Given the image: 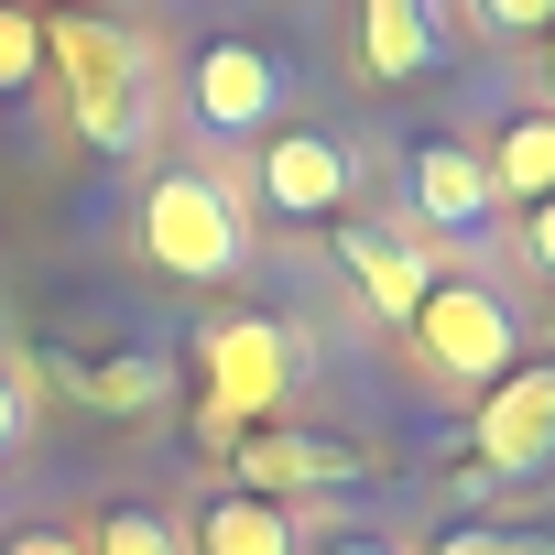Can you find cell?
Listing matches in <instances>:
<instances>
[{
  "mask_svg": "<svg viewBox=\"0 0 555 555\" xmlns=\"http://www.w3.org/2000/svg\"><path fill=\"white\" fill-rule=\"evenodd\" d=\"M479 23H490V34H544L555 0H479Z\"/></svg>",
  "mask_w": 555,
  "mask_h": 555,
  "instance_id": "obj_19",
  "label": "cell"
},
{
  "mask_svg": "<svg viewBox=\"0 0 555 555\" xmlns=\"http://www.w3.org/2000/svg\"><path fill=\"white\" fill-rule=\"evenodd\" d=\"M142 261L175 272V284H240V261H250V218L218 175L196 164H164L142 185Z\"/></svg>",
  "mask_w": 555,
  "mask_h": 555,
  "instance_id": "obj_2",
  "label": "cell"
},
{
  "mask_svg": "<svg viewBox=\"0 0 555 555\" xmlns=\"http://www.w3.org/2000/svg\"><path fill=\"white\" fill-rule=\"evenodd\" d=\"M338 272L360 284V306L371 317H414L425 306V284H436V261H425V240L414 229H382V218H338Z\"/></svg>",
  "mask_w": 555,
  "mask_h": 555,
  "instance_id": "obj_8",
  "label": "cell"
},
{
  "mask_svg": "<svg viewBox=\"0 0 555 555\" xmlns=\"http://www.w3.org/2000/svg\"><path fill=\"white\" fill-rule=\"evenodd\" d=\"M261 207L272 218H338L349 196H360V164H349V142L338 131H306V120H284V131H272L261 142Z\"/></svg>",
  "mask_w": 555,
  "mask_h": 555,
  "instance_id": "obj_6",
  "label": "cell"
},
{
  "mask_svg": "<svg viewBox=\"0 0 555 555\" xmlns=\"http://www.w3.org/2000/svg\"><path fill=\"white\" fill-rule=\"evenodd\" d=\"M0 555H88V544H77V533H44V522H34V533H12Z\"/></svg>",
  "mask_w": 555,
  "mask_h": 555,
  "instance_id": "obj_21",
  "label": "cell"
},
{
  "mask_svg": "<svg viewBox=\"0 0 555 555\" xmlns=\"http://www.w3.org/2000/svg\"><path fill=\"white\" fill-rule=\"evenodd\" d=\"M414 218H425V229H447V240H468V229H490V218H501V185H490L479 142L436 131V142L414 153Z\"/></svg>",
  "mask_w": 555,
  "mask_h": 555,
  "instance_id": "obj_10",
  "label": "cell"
},
{
  "mask_svg": "<svg viewBox=\"0 0 555 555\" xmlns=\"http://www.w3.org/2000/svg\"><path fill=\"white\" fill-rule=\"evenodd\" d=\"M44 77V12L34 0H0V99H23Z\"/></svg>",
  "mask_w": 555,
  "mask_h": 555,
  "instance_id": "obj_16",
  "label": "cell"
},
{
  "mask_svg": "<svg viewBox=\"0 0 555 555\" xmlns=\"http://www.w3.org/2000/svg\"><path fill=\"white\" fill-rule=\"evenodd\" d=\"M44 66L66 77L88 153H109V164L153 153V131H164V88H153V55H142L120 23H88V12H77V23H44Z\"/></svg>",
  "mask_w": 555,
  "mask_h": 555,
  "instance_id": "obj_1",
  "label": "cell"
},
{
  "mask_svg": "<svg viewBox=\"0 0 555 555\" xmlns=\"http://www.w3.org/2000/svg\"><path fill=\"white\" fill-rule=\"evenodd\" d=\"M55 382H66L88 414H153V403L175 392L164 360H99V371H88V360H55Z\"/></svg>",
  "mask_w": 555,
  "mask_h": 555,
  "instance_id": "obj_13",
  "label": "cell"
},
{
  "mask_svg": "<svg viewBox=\"0 0 555 555\" xmlns=\"http://www.w3.org/2000/svg\"><path fill=\"white\" fill-rule=\"evenodd\" d=\"M403 327H414V360H425L447 392H490V382L522 360V317H512L490 284H457V272L425 284V306H414Z\"/></svg>",
  "mask_w": 555,
  "mask_h": 555,
  "instance_id": "obj_3",
  "label": "cell"
},
{
  "mask_svg": "<svg viewBox=\"0 0 555 555\" xmlns=\"http://www.w3.org/2000/svg\"><path fill=\"white\" fill-rule=\"evenodd\" d=\"M240 490L250 501H284V490H349L360 479V457L338 447V436H295V425H240Z\"/></svg>",
  "mask_w": 555,
  "mask_h": 555,
  "instance_id": "obj_9",
  "label": "cell"
},
{
  "mask_svg": "<svg viewBox=\"0 0 555 555\" xmlns=\"http://www.w3.org/2000/svg\"><path fill=\"white\" fill-rule=\"evenodd\" d=\"M196 371H207V436L272 425V403L295 392V327H272V317H229V327H207Z\"/></svg>",
  "mask_w": 555,
  "mask_h": 555,
  "instance_id": "obj_4",
  "label": "cell"
},
{
  "mask_svg": "<svg viewBox=\"0 0 555 555\" xmlns=\"http://www.w3.org/2000/svg\"><path fill=\"white\" fill-rule=\"evenodd\" d=\"M425 555H555V533H501V522H468V533H436Z\"/></svg>",
  "mask_w": 555,
  "mask_h": 555,
  "instance_id": "obj_17",
  "label": "cell"
},
{
  "mask_svg": "<svg viewBox=\"0 0 555 555\" xmlns=\"http://www.w3.org/2000/svg\"><path fill=\"white\" fill-rule=\"evenodd\" d=\"M479 164H490V185H501V196H522V207H533V196H555V109H522Z\"/></svg>",
  "mask_w": 555,
  "mask_h": 555,
  "instance_id": "obj_14",
  "label": "cell"
},
{
  "mask_svg": "<svg viewBox=\"0 0 555 555\" xmlns=\"http://www.w3.org/2000/svg\"><path fill=\"white\" fill-rule=\"evenodd\" d=\"M185 109H196V131H218V142H250L272 109H284V66H272L261 44H240V34H218V44L185 66Z\"/></svg>",
  "mask_w": 555,
  "mask_h": 555,
  "instance_id": "obj_7",
  "label": "cell"
},
{
  "mask_svg": "<svg viewBox=\"0 0 555 555\" xmlns=\"http://www.w3.org/2000/svg\"><path fill=\"white\" fill-rule=\"evenodd\" d=\"M77 544H88V555H185V533H175L164 512H142V501H109Z\"/></svg>",
  "mask_w": 555,
  "mask_h": 555,
  "instance_id": "obj_15",
  "label": "cell"
},
{
  "mask_svg": "<svg viewBox=\"0 0 555 555\" xmlns=\"http://www.w3.org/2000/svg\"><path fill=\"white\" fill-rule=\"evenodd\" d=\"M23 425H34V403H23V371L0 360V457H23Z\"/></svg>",
  "mask_w": 555,
  "mask_h": 555,
  "instance_id": "obj_18",
  "label": "cell"
},
{
  "mask_svg": "<svg viewBox=\"0 0 555 555\" xmlns=\"http://www.w3.org/2000/svg\"><path fill=\"white\" fill-rule=\"evenodd\" d=\"M360 66L382 88H414L436 66V0H360Z\"/></svg>",
  "mask_w": 555,
  "mask_h": 555,
  "instance_id": "obj_11",
  "label": "cell"
},
{
  "mask_svg": "<svg viewBox=\"0 0 555 555\" xmlns=\"http://www.w3.org/2000/svg\"><path fill=\"white\" fill-rule=\"evenodd\" d=\"M185 555H295V522L284 501H250V490H218L185 533Z\"/></svg>",
  "mask_w": 555,
  "mask_h": 555,
  "instance_id": "obj_12",
  "label": "cell"
},
{
  "mask_svg": "<svg viewBox=\"0 0 555 555\" xmlns=\"http://www.w3.org/2000/svg\"><path fill=\"white\" fill-rule=\"evenodd\" d=\"M522 250H533V272H555V196H533V218H522Z\"/></svg>",
  "mask_w": 555,
  "mask_h": 555,
  "instance_id": "obj_20",
  "label": "cell"
},
{
  "mask_svg": "<svg viewBox=\"0 0 555 555\" xmlns=\"http://www.w3.org/2000/svg\"><path fill=\"white\" fill-rule=\"evenodd\" d=\"M479 468H501V479H533V468H555V360H522V371H501L490 392H479Z\"/></svg>",
  "mask_w": 555,
  "mask_h": 555,
  "instance_id": "obj_5",
  "label": "cell"
},
{
  "mask_svg": "<svg viewBox=\"0 0 555 555\" xmlns=\"http://www.w3.org/2000/svg\"><path fill=\"white\" fill-rule=\"evenodd\" d=\"M544 99H555V23H544Z\"/></svg>",
  "mask_w": 555,
  "mask_h": 555,
  "instance_id": "obj_23",
  "label": "cell"
},
{
  "mask_svg": "<svg viewBox=\"0 0 555 555\" xmlns=\"http://www.w3.org/2000/svg\"><path fill=\"white\" fill-rule=\"evenodd\" d=\"M327 555H403V544H371V533H349V544H327Z\"/></svg>",
  "mask_w": 555,
  "mask_h": 555,
  "instance_id": "obj_22",
  "label": "cell"
}]
</instances>
